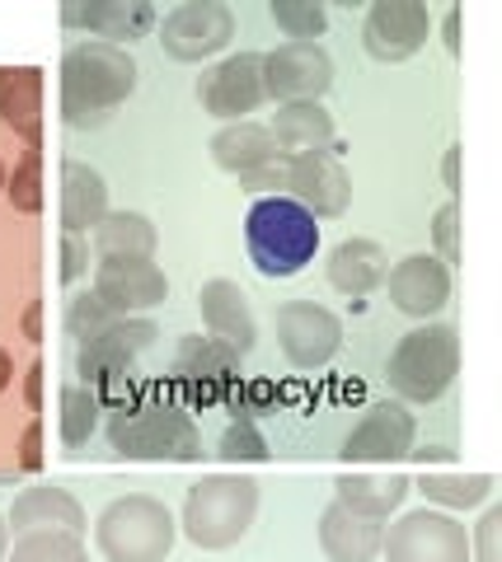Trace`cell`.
Wrapping results in <instances>:
<instances>
[{
	"mask_svg": "<svg viewBox=\"0 0 502 562\" xmlns=\"http://www.w3.org/2000/svg\"><path fill=\"white\" fill-rule=\"evenodd\" d=\"M175 539H179L175 512L150 492L113 497L94 520V549L103 562H165L175 553Z\"/></svg>",
	"mask_w": 502,
	"mask_h": 562,
	"instance_id": "6",
	"label": "cell"
},
{
	"mask_svg": "<svg viewBox=\"0 0 502 562\" xmlns=\"http://www.w3.org/2000/svg\"><path fill=\"white\" fill-rule=\"evenodd\" d=\"M5 80H10V66H0V90H5Z\"/></svg>",
	"mask_w": 502,
	"mask_h": 562,
	"instance_id": "48",
	"label": "cell"
},
{
	"mask_svg": "<svg viewBox=\"0 0 502 562\" xmlns=\"http://www.w3.org/2000/svg\"><path fill=\"white\" fill-rule=\"evenodd\" d=\"M198 314H202L207 338L226 342L231 351H239V357H249V351L258 347V319H254L249 295L239 291V281H231V277L202 281V291H198Z\"/></svg>",
	"mask_w": 502,
	"mask_h": 562,
	"instance_id": "20",
	"label": "cell"
},
{
	"mask_svg": "<svg viewBox=\"0 0 502 562\" xmlns=\"http://www.w3.org/2000/svg\"><path fill=\"white\" fill-rule=\"evenodd\" d=\"M85 272H90V244H85L80 235H66L62 239V281H71L76 286Z\"/></svg>",
	"mask_w": 502,
	"mask_h": 562,
	"instance_id": "41",
	"label": "cell"
},
{
	"mask_svg": "<svg viewBox=\"0 0 502 562\" xmlns=\"http://www.w3.org/2000/svg\"><path fill=\"white\" fill-rule=\"evenodd\" d=\"M239 366H245V357L239 351H231L226 342L216 338H183L175 347V366H169V380H175V394L188 413L193 408H221V403L231 398V390L239 384Z\"/></svg>",
	"mask_w": 502,
	"mask_h": 562,
	"instance_id": "7",
	"label": "cell"
},
{
	"mask_svg": "<svg viewBox=\"0 0 502 562\" xmlns=\"http://www.w3.org/2000/svg\"><path fill=\"white\" fill-rule=\"evenodd\" d=\"M328 286L338 295H348V301H361V295H371L376 286H386V272H390V254L380 249L376 239L367 235H353L328 249Z\"/></svg>",
	"mask_w": 502,
	"mask_h": 562,
	"instance_id": "23",
	"label": "cell"
},
{
	"mask_svg": "<svg viewBox=\"0 0 502 562\" xmlns=\"http://www.w3.org/2000/svg\"><path fill=\"white\" fill-rule=\"evenodd\" d=\"M5 198L20 216L43 211V146H24V155L14 160V173H5Z\"/></svg>",
	"mask_w": 502,
	"mask_h": 562,
	"instance_id": "34",
	"label": "cell"
},
{
	"mask_svg": "<svg viewBox=\"0 0 502 562\" xmlns=\"http://www.w3.org/2000/svg\"><path fill=\"white\" fill-rule=\"evenodd\" d=\"M413 487L427 497V506H437V512H475L493 497V473H437V469H423Z\"/></svg>",
	"mask_w": 502,
	"mask_h": 562,
	"instance_id": "30",
	"label": "cell"
},
{
	"mask_svg": "<svg viewBox=\"0 0 502 562\" xmlns=\"http://www.w3.org/2000/svg\"><path fill=\"white\" fill-rule=\"evenodd\" d=\"M155 338H160V328H155L150 319H142V314L113 319L109 328H99L94 338H80L76 342V375H80L76 384L94 390L99 380L132 371V361L142 357V351H150Z\"/></svg>",
	"mask_w": 502,
	"mask_h": 562,
	"instance_id": "13",
	"label": "cell"
},
{
	"mask_svg": "<svg viewBox=\"0 0 502 562\" xmlns=\"http://www.w3.org/2000/svg\"><path fill=\"white\" fill-rule=\"evenodd\" d=\"M268 14H272V24L287 33V43H320L328 29L324 0H272Z\"/></svg>",
	"mask_w": 502,
	"mask_h": 562,
	"instance_id": "33",
	"label": "cell"
},
{
	"mask_svg": "<svg viewBox=\"0 0 502 562\" xmlns=\"http://www.w3.org/2000/svg\"><path fill=\"white\" fill-rule=\"evenodd\" d=\"M198 103L202 113H212L221 127L226 122H245L268 103L264 94V57L258 52H235V57L207 66L198 76Z\"/></svg>",
	"mask_w": 502,
	"mask_h": 562,
	"instance_id": "11",
	"label": "cell"
},
{
	"mask_svg": "<svg viewBox=\"0 0 502 562\" xmlns=\"http://www.w3.org/2000/svg\"><path fill=\"white\" fill-rule=\"evenodd\" d=\"M212 160L216 169H226L231 179H249V173L268 169L272 160H282V150H277V140L268 132V122H226L216 136H212Z\"/></svg>",
	"mask_w": 502,
	"mask_h": 562,
	"instance_id": "24",
	"label": "cell"
},
{
	"mask_svg": "<svg viewBox=\"0 0 502 562\" xmlns=\"http://www.w3.org/2000/svg\"><path fill=\"white\" fill-rule=\"evenodd\" d=\"M272 328L291 371H320L343 351V319L315 301H282L272 314Z\"/></svg>",
	"mask_w": 502,
	"mask_h": 562,
	"instance_id": "10",
	"label": "cell"
},
{
	"mask_svg": "<svg viewBox=\"0 0 502 562\" xmlns=\"http://www.w3.org/2000/svg\"><path fill=\"white\" fill-rule=\"evenodd\" d=\"M216 454H221L226 464H264L272 450H268V436L258 431V422H239V417H231V427L221 431Z\"/></svg>",
	"mask_w": 502,
	"mask_h": 562,
	"instance_id": "36",
	"label": "cell"
},
{
	"mask_svg": "<svg viewBox=\"0 0 502 562\" xmlns=\"http://www.w3.org/2000/svg\"><path fill=\"white\" fill-rule=\"evenodd\" d=\"M113 319H123V314H118L109 301H103L94 286H90V291H76L71 305H66V333H71L76 342H80V338H94V333L109 328Z\"/></svg>",
	"mask_w": 502,
	"mask_h": 562,
	"instance_id": "35",
	"label": "cell"
},
{
	"mask_svg": "<svg viewBox=\"0 0 502 562\" xmlns=\"http://www.w3.org/2000/svg\"><path fill=\"white\" fill-rule=\"evenodd\" d=\"M109 216V183L103 173L80 165V160H66L62 165V231L66 235H94V225Z\"/></svg>",
	"mask_w": 502,
	"mask_h": 562,
	"instance_id": "25",
	"label": "cell"
},
{
	"mask_svg": "<svg viewBox=\"0 0 502 562\" xmlns=\"http://www.w3.org/2000/svg\"><path fill=\"white\" fill-rule=\"evenodd\" d=\"M282 198L301 202L315 221H338L353 206V179L343 160L328 150H310V155H291L287 160V192Z\"/></svg>",
	"mask_w": 502,
	"mask_h": 562,
	"instance_id": "16",
	"label": "cell"
},
{
	"mask_svg": "<svg viewBox=\"0 0 502 562\" xmlns=\"http://www.w3.org/2000/svg\"><path fill=\"white\" fill-rule=\"evenodd\" d=\"M5 525H10V535L66 530V535H80V539H85V530H90V516H85V506H80L66 487L38 483V487H24L20 497H14Z\"/></svg>",
	"mask_w": 502,
	"mask_h": 562,
	"instance_id": "21",
	"label": "cell"
},
{
	"mask_svg": "<svg viewBox=\"0 0 502 562\" xmlns=\"http://www.w3.org/2000/svg\"><path fill=\"white\" fill-rule=\"evenodd\" d=\"M386 291L400 314H409V319H419V324H432L446 310V301H451V268H442L432 254H409L400 262H390Z\"/></svg>",
	"mask_w": 502,
	"mask_h": 562,
	"instance_id": "17",
	"label": "cell"
},
{
	"mask_svg": "<svg viewBox=\"0 0 502 562\" xmlns=\"http://www.w3.org/2000/svg\"><path fill=\"white\" fill-rule=\"evenodd\" d=\"M380 558L386 562H470V530L451 512L419 506V512H404L394 525H386Z\"/></svg>",
	"mask_w": 502,
	"mask_h": 562,
	"instance_id": "8",
	"label": "cell"
},
{
	"mask_svg": "<svg viewBox=\"0 0 502 562\" xmlns=\"http://www.w3.org/2000/svg\"><path fill=\"white\" fill-rule=\"evenodd\" d=\"M20 333L29 342H43V301H29L20 314Z\"/></svg>",
	"mask_w": 502,
	"mask_h": 562,
	"instance_id": "44",
	"label": "cell"
},
{
	"mask_svg": "<svg viewBox=\"0 0 502 562\" xmlns=\"http://www.w3.org/2000/svg\"><path fill=\"white\" fill-rule=\"evenodd\" d=\"M90 286L123 314V319L169 301V277L155 268V258H99Z\"/></svg>",
	"mask_w": 502,
	"mask_h": 562,
	"instance_id": "18",
	"label": "cell"
},
{
	"mask_svg": "<svg viewBox=\"0 0 502 562\" xmlns=\"http://www.w3.org/2000/svg\"><path fill=\"white\" fill-rule=\"evenodd\" d=\"M456 375H460V338L451 324H437V319L409 328L386 361L390 394L409 403V408L437 403L456 384Z\"/></svg>",
	"mask_w": 502,
	"mask_h": 562,
	"instance_id": "5",
	"label": "cell"
},
{
	"mask_svg": "<svg viewBox=\"0 0 502 562\" xmlns=\"http://www.w3.org/2000/svg\"><path fill=\"white\" fill-rule=\"evenodd\" d=\"M109 446L118 460H198L202 431L179 398L142 390V398L109 417Z\"/></svg>",
	"mask_w": 502,
	"mask_h": 562,
	"instance_id": "3",
	"label": "cell"
},
{
	"mask_svg": "<svg viewBox=\"0 0 502 562\" xmlns=\"http://www.w3.org/2000/svg\"><path fill=\"white\" fill-rule=\"evenodd\" d=\"M413 492V479L404 473H338L334 479V502L353 506V512L371 520H390Z\"/></svg>",
	"mask_w": 502,
	"mask_h": 562,
	"instance_id": "26",
	"label": "cell"
},
{
	"mask_svg": "<svg viewBox=\"0 0 502 562\" xmlns=\"http://www.w3.org/2000/svg\"><path fill=\"white\" fill-rule=\"evenodd\" d=\"M160 235H155L150 216L142 211H109L94 225V254L99 258H155Z\"/></svg>",
	"mask_w": 502,
	"mask_h": 562,
	"instance_id": "29",
	"label": "cell"
},
{
	"mask_svg": "<svg viewBox=\"0 0 502 562\" xmlns=\"http://www.w3.org/2000/svg\"><path fill=\"white\" fill-rule=\"evenodd\" d=\"M386 543V520H371L343 502H328L320 516V553L328 562H376Z\"/></svg>",
	"mask_w": 502,
	"mask_h": 562,
	"instance_id": "22",
	"label": "cell"
},
{
	"mask_svg": "<svg viewBox=\"0 0 502 562\" xmlns=\"http://www.w3.org/2000/svg\"><path fill=\"white\" fill-rule=\"evenodd\" d=\"M62 24L94 33V43L127 47L136 38H146V33L160 24V14H155L150 0H66Z\"/></svg>",
	"mask_w": 502,
	"mask_h": 562,
	"instance_id": "19",
	"label": "cell"
},
{
	"mask_svg": "<svg viewBox=\"0 0 502 562\" xmlns=\"http://www.w3.org/2000/svg\"><path fill=\"white\" fill-rule=\"evenodd\" d=\"M99 398L94 390H85V384H62V417H57V431H62V446L66 450H80L90 446V436L99 431Z\"/></svg>",
	"mask_w": 502,
	"mask_h": 562,
	"instance_id": "31",
	"label": "cell"
},
{
	"mask_svg": "<svg viewBox=\"0 0 502 562\" xmlns=\"http://www.w3.org/2000/svg\"><path fill=\"white\" fill-rule=\"evenodd\" d=\"M14 469L20 473H43V422L29 417L20 431V454H14Z\"/></svg>",
	"mask_w": 502,
	"mask_h": 562,
	"instance_id": "40",
	"label": "cell"
},
{
	"mask_svg": "<svg viewBox=\"0 0 502 562\" xmlns=\"http://www.w3.org/2000/svg\"><path fill=\"white\" fill-rule=\"evenodd\" d=\"M0 192H5V165H0Z\"/></svg>",
	"mask_w": 502,
	"mask_h": 562,
	"instance_id": "49",
	"label": "cell"
},
{
	"mask_svg": "<svg viewBox=\"0 0 502 562\" xmlns=\"http://www.w3.org/2000/svg\"><path fill=\"white\" fill-rule=\"evenodd\" d=\"M226 408L239 422H258L264 413H277V384H268V380H239L231 390V398H226Z\"/></svg>",
	"mask_w": 502,
	"mask_h": 562,
	"instance_id": "38",
	"label": "cell"
},
{
	"mask_svg": "<svg viewBox=\"0 0 502 562\" xmlns=\"http://www.w3.org/2000/svg\"><path fill=\"white\" fill-rule=\"evenodd\" d=\"M470 562H502V506H489L470 530Z\"/></svg>",
	"mask_w": 502,
	"mask_h": 562,
	"instance_id": "39",
	"label": "cell"
},
{
	"mask_svg": "<svg viewBox=\"0 0 502 562\" xmlns=\"http://www.w3.org/2000/svg\"><path fill=\"white\" fill-rule=\"evenodd\" d=\"M10 384H14V361H10V351L0 347V394H5Z\"/></svg>",
	"mask_w": 502,
	"mask_h": 562,
	"instance_id": "46",
	"label": "cell"
},
{
	"mask_svg": "<svg viewBox=\"0 0 502 562\" xmlns=\"http://www.w3.org/2000/svg\"><path fill=\"white\" fill-rule=\"evenodd\" d=\"M442 43H446V52H451V57H460V10H456V5L442 14Z\"/></svg>",
	"mask_w": 502,
	"mask_h": 562,
	"instance_id": "45",
	"label": "cell"
},
{
	"mask_svg": "<svg viewBox=\"0 0 502 562\" xmlns=\"http://www.w3.org/2000/svg\"><path fill=\"white\" fill-rule=\"evenodd\" d=\"M235 38V10L226 0H183L160 20V47L169 61H212Z\"/></svg>",
	"mask_w": 502,
	"mask_h": 562,
	"instance_id": "9",
	"label": "cell"
},
{
	"mask_svg": "<svg viewBox=\"0 0 502 562\" xmlns=\"http://www.w3.org/2000/svg\"><path fill=\"white\" fill-rule=\"evenodd\" d=\"M432 258L442 262V268H456L460 262V206L456 198L437 206V216H432Z\"/></svg>",
	"mask_w": 502,
	"mask_h": 562,
	"instance_id": "37",
	"label": "cell"
},
{
	"mask_svg": "<svg viewBox=\"0 0 502 562\" xmlns=\"http://www.w3.org/2000/svg\"><path fill=\"white\" fill-rule=\"evenodd\" d=\"M245 249L258 277H297L320 254V221L291 198H258L245 216Z\"/></svg>",
	"mask_w": 502,
	"mask_h": 562,
	"instance_id": "4",
	"label": "cell"
},
{
	"mask_svg": "<svg viewBox=\"0 0 502 562\" xmlns=\"http://www.w3.org/2000/svg\"><path fill=\"white\" fill-rule=\"evenodd\" d=\"M10 543H14V535H10V525H5V516H0V562L10 558Z\"/></svg>",
	"mask_w": 502,
	"mask_h": 562,
	"instance_id": "47",
	"label": "cell"
},
{
	"mask_svg": "<svg viewBox=\"0 0 502 562\" xmlns=\"http://www.w3.org/2000/svg\"><path fill=\"white\" fill-rule=\"evenodd\" d=\"M268 132L282 155H310V150H328L334 146V113L324 103H282L272 113Z\"/></svg>",
	"mask_w": 502,
	"mask_h": 562,
	"instance_id": "27",
	"label": "cell"
},
{
	"mask_svg": "<svg viewBox=\"0 0 502 562\" xmlns=\"http://www.w3.org/2000/svg\"><path fill=\"white\" fill-rule=\"evenodd\" d=\"M442 188L451 192H460V146H446V155H442Z\"/></svg>",
	"mask_w": 502,
	"mask_h": 562,
	"instance_id": "43",
	"label": "cell"
},
{
	"mask_svg": "<svg viewBox=\"0 0 502 562\" xmlns=\"http://www.w3.org/2000/svg\"><path fill=\"white\" fill-rule=\"evenodd\" d=\"M413 441H419V422H413L409 403L400 398H380L361 413L357 427L343 436V460L348 464H380V460H404L413 454Z\"/></svg>",
	"mask_w": 502,
	"mask_h": 562,
	"instance_id": "15",
	"label": "cell"
},
{
	"mask_svg": "<svg viewBox=\"0 0 502 562\" xmlns=\"http://www.w3.org/2000/svg\"><path fill=\"white\" fill-rule=\"evenodd\" d=\"M43 375H47V366L29 361V371H24V408L29 413H43Z\"/></svg>",
	"mask_w": 502,
	"mask_h": 562,
	"instance_id": "42",
	"label": "cell"
},
{
	"mask_svg": "<svg viewBox=\"0 0 502 562\" xmlns=\"http://www.w3.org/2000/svg\"><path fill=\"white\" fill-rule=\"evenodd\" d=\"M5 562H90V549H85L80 535L33 530V535H14Z\"/></svg>",
	"mask_w": 502,
	"mask_h": 562,
	"instance_id": "32",
	"label": "cell"
},
{
	"mask_svg": "<svg viewBox=\"0 0 502 562\" xmlns=\"http://www.w3.org/2000/svg\"><path fill=\"white\" fill-rule=\"evenodd\" d=\"M258 502L264 492L249 473H202L198 483H188L183 506H179V535L207 553H226L254 530Z\"/></svg>",
	"mask_w": 502,
	"mask_h": 562,
	"instance_id": "2",
	"label": "cell"
},
{
	"mask_svg": "<svg viewBox=\"0 0 502 562\" xmlns=\"http://www.w3.org/2000/svg\"><path fill=\"white\" fill-rule=\"evenodd\" d=\"M334 85V57L320 43H282L264 52V94L282 103H324Z\"/></svg>",
	"mask_w": 502,
	"mask_h": 562,
	"instance_id": "12",
	"label": "cell"
},
{
	"mask_svg": "<svg viewBox=\"0 0 502 562\" xmlns=\"http://www.w3.org/2000/svg\"><path fill=\"white\" fill-rule=\"evenodd\" d=\"M0 122L24 136V146H43V70L10 66V80L0 90Z\"/></svg>",
	"mask_w": 502,
	"mask_h": 562,
	"instance_id": "28",
	"label": "cell"
},
{
	"mask_svg": "<svg viewBox=\"0 0 502 562\" xmlns=\"http://www.w3.org/2000/svg\"><path fill=\"white\" fill-rule=\"evenodd\" d=\"M136 57L127 47H113V43H71L62 57V117L66 127L76 132H90L103 127L123 103L136 94Z\"/></svg>",
	"mask_w": 502,
	"mask_h": 562,
	"instance_id": "1",
	"label": "cell"
},
{
	"mask_svg": "<svg viewBox=\"0 0 502 562\" xmlns=\"http://www.w3.org/2000/svg\"><path fill=\"white\" fill-rule=\"evenodd\" d=\"M432 14L423 0H371L367 20H361V47L380 66H400L427 43Z\"/></svg>",
	"mask_w": 502,
	"mask_h": 562,
	"instance_id": "14",
	"label": "cell"
}]
</instances>
